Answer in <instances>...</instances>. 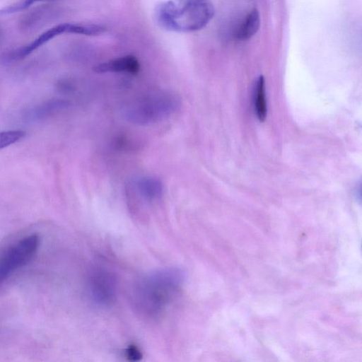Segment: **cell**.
<instances>
[{
	"instance_id": "4",
	"label": "cell",
	"mask_w": 362,
	"mask_h": 362,
	"mask_svg": "<svg viewBox=\"0 0 362 362\" xmlns=\"http://www.w3.org/2000/svg\"><path fill=\"white\" fill-rule=\"evenodd\" d=\"M39 243L38 235L31 234L18 240L0 255V285L32 259Z\"/></svg>"
},
{
	"instance_id": "8",
	"label": "cell",
	"mask_w": 362,
	"mask_h": 362,
	"mask_svg": "<svg viewBox=\"0 0 362 362\" xmlns=\"http://www.w3.org/2000/svg\"><path fill=\"white\" fill-rule=\"evenodd\" d=\"M136 189L141 197L148 202L159 199L163 193L164 186L162 181L153 177H143L136 183Z\"/></svg>"
},
{
	"instance_id": "14",
	"label": "cell",
	"mask_w": 362,
	"mask_h": 362,
	"mask_svg": "<svg viewBox=\"0 0 362 362\" xmlns=\"http://www.w3.org/2000/svg\"><path fill=\"white\" fill-rule=\"evenodd\" d=\"M125 356L127 358H128L130 361H138L142 356L139 349L133 345L130 346L125 351Z\"/></svg>"
},
{
	"instance_id": "10",
	"label": "cell",
	"mask_w": 362,
	"mask_h": 362,
	"mask_svg": "<svg viewBox=\"0 0 362 362\" xmlns=\"http://www.w3.org/2000/svg\"><path fill=\"white\" fill-rule=\"evenodd\" d=\"M259 26V13L257 9L253 8L247 14L236 30L235 37L239 40H247L255 35Z\"/></svg>"
},
{
	"instance_id": "1",
	"label": "cell",
	"mask_w": 362,
	"mask_h": 362,
	"mask_svg": "<svg viewBox=\"0 0 362 362\" xmlns=\"http://www.w3.org/2000/svg\"><path fill=\"white\" fill-rule=\"evenodd\" d=\"M185 279V272L178 267L150 272L134 286L132 294L134 305L145 316L159 315L180 290Z\"/></svg>"
},
{
	"instance_id": "12",
	"label": "cell",
	"mask_w": 362,
	"mask_h": 362,
	"mask_svg": "<svg viewBox=\"0 0 362 362\" xmlns=\"http://www.w3.org/2000/svg\"><path fill=\"white\" fill-rule=\"evenodd\" d=\"M24 136L25 132L23 130L16 129L0 132V149L17 142L23 138Z\"/></svg>"
},
{
	"instance_id": "3",
	"label": "cell",
	"mask_w": 362,
	"mask_h": 362,
	"mask_svg": "<svg viewBox=\"0 0 362 362\" xmlns=\"http://www.w3.org/2000/svg\"><path fill=\"white\" fill-rule=\"evenodd\" d=\"M182 103L173 92L152 93L133 100L123 110L125 119L136 125L148 126L162 121L177 112Z\"/></svg>"
},
{
	"instance_id": "6",
	"label": "cell",
	"mask_w": 362,
	"mask_h": 362,
	"mask_svg": "<svg viewBox=\"0 0 362 362\" xmlns=\"http://www.w3.org/2000/svg\"><path fill=\"white\" fill-rule=\"evenodd\" d=\"M88 290L92 299L100 305H110L115 300L117 284L112 274L103 267H95L90 273Z\"/></svg>"
},
{
	"instance_id": "13",
	"label": "cell",
	"mask_w": 362,
	"mask_h": 362,
	"mask_svg": "<svg viewBox=\"0 0 362 362\" xmlns=\"http://www.w3.org/2000/svg\"><path fill=\"white\" fill-rule=\"evenodd\" d=\"M52 1V0H20L18 2L7 6L0 11L1 13H11L28 8L33 4L40 1Z\"/></svg>"
},
{
	"instance_id": "15",
	"label": "cell",
	"mask_w": 362,
	"mask_h": 362,
	"mask_svg": "<svg viewBox=\"0 0 362 362\" xmlns=\"http://www.w3.org/2000/svg\"><path fill=\"white\" fill-rule=\"evenodd\" d=\"M57 88L60 92L68 94L74 92L75 85L70 81L63 80L58 83Z\"/></svg>"
},
{
	"instance_id": "11",
	"label": "cell",
	"mask_w": 362,
	"mask_h": 362,
	"mask_svg": "<svg viewBox=\"0 0 362 362\" xmlns=\"http://www.w3.org/2000/svg\"><path fill=\"white\" fill-rule=\"evenodd\" d=\"M255 111L259 121H264L267 107L265 95V83L263 76H259L256 83Z\"/></svg>"
},
{
	"instance_id": "5",
	"label": "cell",
	"mask_w": 362,
	"mask_h": 362,
	"mask_svg": "<svg viewBox=\"0 0 362 362\" xmlns=\"http://www.w3.org/2000/svg\"><path fill=\"white\" fill-rule=\"evenodd\" d=\"M92 28L90 24L64 23L53 26L42 33L29 44L12 51L8 56L10 60L21 59L31 54L45 43L64 33L89 36Z\"/></svg>"
},
{
	"instance_id": "7",
	"label": "cell",
	"mask_w": 362,
	"mask_h": 362,
	"mask_svg": "<svg viewBox=\"0 0 362 362\" xmlns=\"http://www.w3.org/2000/svg\"><path fill=\"white\" fill-rule=\"evenodd\" d=\"M140 68L137 58L133 55H126L103 62L93 68L98 74L125 72L135 74Z\"/></svg>"
},
{
	"instance_id": "9",
	"label": "cell",
	"mask_w": 362,
	"mask_h": 362,
	"mask_svg": "<svg viewBox=\"0 0 362 362\" xmlns=\"http://www.w3.org/2000/svg\"><path fill=\"white\" fill-rule=\"evenodd\" d=\"M69 105L70 103L66 100L51 99L32 109L29 117L33 119H45L66 110Z\"/></svg>"
},
{
	"instance_id": "2",
	"label": "cell",
	"mask_w": 362,
	"mask_h": 362,
	"mask_svg": "<svg viewBox=\"0 0 362 362\" xmlns=\"http://www.w3.org/2000/svg\"><path fill=\"white\" fill-rule=\"evenodd\" d=\"M214 13L211 0H169L157 5L155 18L166 30L189 33L204 28Z\"/></svg>"
}]
</instances>
